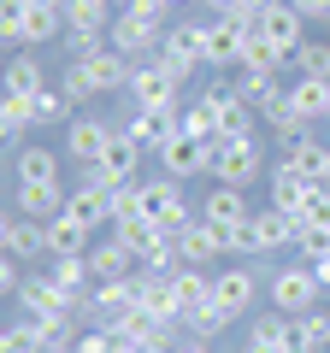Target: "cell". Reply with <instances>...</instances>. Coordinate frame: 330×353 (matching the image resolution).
I'll use <instances>...</instances> for the list:
<instances>
[{
    "mask_svg": "<svg viewBox=\"0 0 330 353\" xmlns=\"http://www.w3.org/2000/svg\"><path fill=\"white\" fill-rule=\"evenodd\" d=\"M283 159L295 165V171L307 176V183H330V148L318 136H301V141H289L283 148Z\"/></svg>",
    "mask_w": 330,
    "mask_h": 353,
    "instance_id": "83f0119b",
    "label": "cell"
},
{
    "mask_svg": "<svg viewBox=\"0 0 330 353\" xmlns=\"http://www.w3.org/2000/svg\"><path fill=\"white\" fill-rule=\"evenodd\" d=\"M12 176H18V183H59V153L30 141V148L12 153Z\"/></svg>",
    "mask_w": 330,
    "mask_h": 353,
    "instance_id": "f1b7e54d",
    "label": "cell"
},
{
    "mask_svg": "<svg viewBox=\"0 0 330 353\" xmlns=\"http://www.w3.org/2000/svg\"><path fill=\"white\" fill-rule=\"evenodd\" d=\"M6 253H12L18 265L48 259V224H41V218H24V212H18V218H12V236H6Z\"/></svg>",
    "mask_w": 330,
    "mask_h": 353,
    "instance_id": "484cf974",
    "label": "cell"
},
{
    "mask_svg": "<svg viewBox=\"0 0 330 353\" xmlns=\"http://www.w3.org/2000/svg\"><path fill=\"white\" fill-rule=\"evenodd\" d=\"M48 341H41L36 318H18V324H6V353H41Z\"/></svg>",
    "mask_w": 330,
    "mask_h": 353,
    "instance_id": "b9f144b4",
    "label": "cell"
},
{
    "mask_svg": "<svg viewBox=\"0 0 330 353\" xmlns=\"http://www.w3.org/2000/svg\"><path fill=\"white\" fill-rule=\"evenodd\" d=\"M0 88H6V94H36V88H48V71H41L36 53H6V65H0Z\"/></svg>",
    "mask_w": 330,
    "mask_h": 353,
    "instance_id": "4316f807",
    "label": "cell"
},
{
    "mask_svg": "<svg viewBox=\"0 0 330 353\" xmlns=\"http://www.w3.org/2000/svg\"><path fill=\"white\" fill-rule=\"evenodd\" d=\"M248 236H254V253H278V248H295L307 236V224L295 212H283V206H260L248 218Z\"/></svg>",
    "mask_w": 330,
    "mask_h": 353,
    "instance_id": "8fae6325",
    "label": "cell"
},
{
    "mask_svg": "<svg viewBox=\"0 0 330 353\" xmlns=\"http://www.w3.org/2000/svg\"><path fill=\"white\" fill-rule=\"evenodd\" d=\"M48 277H53V289L71 301V312L83 318L89 312V301H95V271H89V253L83 259H48Z\"/></svg>",
    "mask_w": 330,
    "mask_h": 353,
    "instance_id": "5bb4252c",
    "label": "cell"
},
{
    "mask_svg": "<svg viewBox=\"0 0 330 353\" xmlns=\"http://www.w3.org/2000/svg\"><path fill=\"white\" fill-rule=\"evenodd\" d=\"M213 176L230 183V189H254L260 176H266V148H260V136H218Z\"/></svg>",
    "mask_w": 330,
    "mask_h": 353,
    "instance_id": "3957f363",
    "label": "cell"
},
{
    "mask_svg": "<svg viewBox=\"0 0 330 353\" xmlns=\"http://www.w3.org/2000/svg\"><path fill=\"white\" fill-rule=\"evenodd\" d=\"M171 289H177L183 318H189V312H201V306L213 301V271H206V265H183L177 277H171Z\"/></svg>",
    "mask_w": 330,
    "mask_h": 353,
    "instance_id": "f546056e",
    "label": "cell"
},
{
    "mask_svg": "<svg viewBox=\"0 0 330 353\" xmlns=\"http://www.w3.org/2000/svg\"><path fill=\"white\" fill-rule=\"evenodd\" d=\"M271 6H278V0H236V6H230V12H224V18H236V24H242V30H254V24H260V18H266V12H271Z\"/></svg>",
    "mask_w": 330,
    "mask_h": 353,
    "instance_id": "f6af8a7d",
    "label": "cell"
},
{
    "mask_svg": "<svg viewBox=\"0 0 330 353\" xmlns=\"http://www.w3.org/2000/svg\"><path fill=\"white\" fill-rule=\"evenodd\" d=\"M295 253H301L307 265H324V259H330V224H318V230H307V236L295 241Z\"/></svg>",
    "mask_w": 330,
    "mask_h": 353,
    "instance_id": "7bdbcfd3",
    "label": "cell"
},
{
    "mask_svg": "<svg viewBox=\"0 0 330 353\" xmlns=\"http://www.w3.org/2000/svg\"><path fill=\"white\" fill-rule=\"evenodd\" d=\"M278 88H283V77H278V71H254V65H236V94L254 106V112L271 101V94H278Z\"/></svg>",
    "mask_w": 330,
    "mask_h": 353,
    "instance_id": "836d02e7",
    "label": "cell"
},
{
    "mask_svg": "<svg viewBox=\"0 0 330 353\" xmlns=\"http://www.w3.org/2000/svg\"><path fill=\"white\" fill-rule=\"evenodd\" d=\"M295 77H318V83H330V41H301V53H295Z\"/></svg>",
    "mask_w": 330,
    "mask_h": 353,
    "instance_id": "ab89813d",
    "label": "cell"
},
{
    "mask_svg": "<svg viewBox=\"0 0 330 353\" xmlns=\"http://www.w3.org/2000/svg\"><path fill=\"white\" fill-rule=\"evenodd\" d=\"M242 41H248V30H242L236 18H213V24H206V65L236 71L242 65Z\"/></svg>",
    "mask_w": 330,
    "mask_h": 353,
    "instance_id": "ffe728a7",
    "label": "cell"
},
{
    "mask_svg": "<svg viewBox=\"0 0 330 353\" xmlns=\"http://www.w3.org/2000/svg\"><path fill=\"white\" fill-rule=\"evenodd\" d=\"M165 24H171V12H165L159 0H142V6H124V12L113 18V48L124 53V59H148V53H159V36Z\"/></svg>",
    "mask_w": 330,
    "mask_h": 353,
    "instance_id": "7a4b0ae2",
    "label": "cell"
},
{
    "mask_svg": "<svg viewBox=\"0 0 330 353\" xmlns=\"http://www.w3.org/2000/svg\"><path fill=\"white\" fill-rule=\"evenodd\" d=\"M295 218H301L307 230H318V224H330V189H324V183H313V189H307V201L295 206Z\"/></svg>",
    "mask_w": 330,
    "mask_h": 353,
    "instance_id": "60d3db41",
    "label": "cell"
},
{
    "mask_svg": "<svg viewBox=\"0 0 330 353\" xmlns=\"http://www.w3.org/2000/svg\"><path fill=\"white\" fill-rule=\"evenodd\" d=\"M130 71H136V59H124L118 48H101V53H89V59L65 65L59 88H65L71 106H89V101H101V94H130Z\"/></svg>",
    "mask_w": 330,
    "mask_h": 353,
    "instance_id": "6da1fadb",
    "label": "cell"
},
{
    "mask_svg": "<svg viewBox=\"0 0 330 353\" xmlns=\"http://www.w3.org/2000/svg\"><path fill=\"white\" fill-rule=\"evenodd\" d=\"M65 212H71L77 224H89V230L113 224V189H101V183H77V189L65 194Z\"/></svg>",
    "mask_w": 330,
    "mask_h": 353,
    "instance_id": "7402d4cb",
    "label": "cell"
},
{
    "mask_svg": "<svg viewBox=\"0 0 330 353\" xmlns=\"http://www.w3.org/2000/svg\"><path fill=\"white\" fill-rule=\"evenodd\" d=\"M183 101V77L171 71L165 59H136V71H130V106H177Z\"/></svg>",
    "mask_w": 330,
    "mask_h": 353,
    "instance_id": "ba28073f",
    "label": "cell"
},
{
    "mask_svg": "<svg viewBox=\"0 0 330 353\" xmlns=\"http://www.w3.org/2000/svg\"><path fill=\"white\" fill-rule=\"evenodd\" d=\"M201 6H213V18H224L230 6H236V0H201Z\"/></svg>",
    "mask_w": 330,
    "mask_h": 353,
    "instance_id": "f5cc1de1",
    "label": "cell"
},
{
    "mask_svg": "<svg viewBox=\"0 0 330 353\" xmlns=\"http://www.w3.org/2000/svg\"><path fill=\"white\" fill-rule=\"evenodd\" d=\"M230 324H236V318H230V312H224V306H218V301H206L201 312H189V318H183V330H189L195 341H213V336H224Z\"/></svg>",
    "mask_w": 330,
    "mask_h": 353,
    "instance_id": "d590c367",
    "label": "cell"
},
{
    "mask_svg": "<svg viewBox=\"0 0 330 353\" xmlns=\"http://www.w3.org/2000/svg\"><path fill=\"white\" fill-rule=\"evenodd\" d=\"M0 353H6V330H0Z\"/></svg>",
    "mask_w": 330,
    "mask_h": 353,
    "instance_id": "9f6ffc18",
    "label": "cell"
},
{
    "mask_svg": "<svg viewBox=\"0 0 330 353\" xmlns=\"http://www.w3.org/2000/svg\"><path fill=\"white\" fill-rule=\"evenodd\" d=\"M18 283H24V265H18L12 253H0V301H6V294H18Z\"/></svg>",
    "mask_w": 330,
    "mask_h": 353,
    "instance_id": "bcb514c9",
    "label": "cell"
},
{
    "mask_svg": "<svg viewBox=\"0 0 330 353\" xmlns=\"http://www.w3.org/2000/svg\"><path fill=\"white\" fill-rule=\"evenodd\" d=\"M218 253H224V241H218V230L206 224L201 212H195L189 224L177 230V259H183V265H206V271H213V259H218Z\"/></svg>",
    "mask_w": 330,
    "mask_h": 353,
    "instance_id": "ac0fdd59",
    "label": "cell"
},
{
    "mask_svg": "<svg viewBox=\"0 0 330 353\" xmlns=\"http://www.w3.org/2000/svg\"><path fill=\"white\" fill-rule=\"evenodd\" d=\"M142 153H148V148H142V141L130 136L124 124H118V130H113V141H106V153H101L95 165L106 171V183H136V176H142Z\"/></svg>",
    "mask_w": 330,
    "mask_h": 353,
    "instance_id": "2e32d148",
    "label": "cell"
},
{
    "mask_svg": "<svg viewBox=\"0 0 330 353\" xmlns=\"http://www.w3.org/2000/svg\"><path fill=\"white\" fill-rule=\"evenodd\" d=\"M41 353H77V341H53V347H41Z\"/></svg>",
    "mask_w": 330,
    "mask_h": 353,
    "instance_id": "db71d44e",
    "label": "cell"
},
{
    "mask_svg": "<svg viewBox=\"0 0 330 353\" xmlns=\"http://www.w3.org/2000/svg\"><path fill=\"white\" fill-rule=\"evenodd\" d=\"M159 6H165V12H177V6H189V0H159Z\"/></svg>",
    "mask_w": 330,
    "mask_h": 353,
    "instance_id": "11a10c76",
    "label": "cell"
},
{
    "mask_svg": "<svg viewBox=\"0 0 330 353\" xmlns=\"http://www.w3.org/2000/svg\"><path fill=\"white\" fill-rule=\"evenodd\" d=\"M183 130H189L195 141H218V112H213L206 94H195V101L183 106Z\"/></svg>",
    "mask_w": 330,
    "mask_h": 353,
    "instance_id": "74e56055",
    "label": "cell"
},
{
    "mask_svg": "<svg viewBox=\"0 0 330 353\" xmlns=\"http://www.w3.org/2000/svg\"><path fill=\"white\" fill-rule=\"evenodd\" d=\"M89 248H95V230L89 224H77L71 212L48 218V259H83Z\"/></svg>",
    "mask_w": 330,
    "mask_h": 353,
    "instance_id": "44dd1931",
    "label": "cell"
},
{
    "mask_svg": "<svg viewBox=\"0 0 330 353\" xmlns=\"http://www.w3.org/2000/svg\"><path fill=\"white\" fill-rule=\"evenodd\" d=\"M136 194H142V218H153L165 236H177V230L195 218L189 201H183V183H177V176H136Z\"/></svg>",
    "mask_w": 330,
    "mask_h": 353,
    "instance_id": "277c9868",
    "label": "cell"
},
{
    "mask_svg": "<svg viewBox=\"0 0 330 353\" xmlns=\"http://www.w3.org/2000/svg\"><path fill=\"white\" fill-rule=\"evenodd\" d=\"M301 318H307V341H313V353H330V312L313 306V312H301Z\"/></svg>",
    "mask_w": 330,
    "mask_h": 353,
    "instance_id": "ee69618b",
    "label": "cell"
},
{
    "mask_svg": "<svg viewBox=\"0 0 330 353\" xmlns=\"http://www.w3.org/2000/svg\"><path fill=\"white\" fill-rule=\"evenodd\" d=\"M289 6L307 18V24H330V0H289Z\"/></svg>",
    "mask_w": 330,
    "mask_h": 353,
    "instance_id": "7dc6e473",
    "label": "cell"
},
{
    "mask_svg": "<svg viewBox=\"0 0 330 353\" xmlns=\"http://www.w3.org/2000/svg\"><path fill=\"white\" fill-rule=\"evenodd\" d=\"M18 306H24V318H48V312H71V301H65L59 289H53L48 271H30L24 283H18Z\"/></svg>",
    "mask_w": 330,
    "mask_h": 353,
    "instance_id": "d4e9b609",
    "label": "cell"
},
{
    "mask_svg": "<svg viewBox=\"0 0 330 353\" xmlns=\"http://www.w3.org/2000/svg\"><path fill=\"white\" fill-rule=\"evenodd\" d=\"M242 65H254V71H289V59H283L278 48H271L266 36H260V30H248V41H242Z\"/></svg>",
    "mask_w": 330,
    "mask_h": 353,
    "instance_id": "8d00e7d4",
    "label": "cell"
},
{
    "mask_svg": "<svg viewBox=\"0 0 330 353\" xmlns=\"http://www.w3.org/2000/svg\"><path fill=\"white\" fill-rule=\"evenodd\" d=\"M12 218L18 212H0V253H6V236H12Z\"/></svg>",
    "mask_w": 330,
    "mask_h": 353,
    "instance_id": "f907efd6",
    "label": "cell"
},
{
    "mask_svg": "<svg viewBox=\"0 0 330 353\" xmlns=\"http://www.w3.org/2000/svg\"><path fill=\"white\" fill-rule=\"evenodd\" d=\"M266 294H271V306H278V312H313L318 301H324V289H318V277H313V265L307 259H295V265H278V271H271L266 277Z\"/></svg>",
    "mask_w": 330,
    "mask_h": 353,
    "instance_id": "5b68a950",
    "label": "cell"
},
{
    "mask_svg": "<svg viewBox=\"0 0 330 353\" xmlns=\"http://www.w3.org/2000/svg\"><path fill=\"white\" fill-rule=\"evenodd\" d=\"M260 36H266L271 41V48H278L283 53V59H295V53H301V41H307V18L301 12H295V6H289V0H278V6H271V12L266 18H260Z\"/></svg>",
    "mask_w": 330,
    "mask_h": 353,
    "instance_id": "9a60e30c",
    "label": "cell"
},
{
    "mask_svg": "<svg viewBox=\"0 0 330 353\" xmlns=\"http://www.w3.org/2000/svg\"><path fill=\"white\" fill-rule=\"evenodd\" d=\"M266 183H271V206H283V212H295V206L307 201V189H313V183H307V176L295 171L289 159H278V165H271V171H266Z\"/></svg>",
    "mask_w": 330,
    "mask_h": 353,
    "instance_id": "4dcf8cb0",
    "label": "cell"
},
{
    "mask_svg": "<svg viewBox=\"0 0 330 353\" xmlns=\"http://www.w3.org/2000/svg\"><path fill=\"white\" fill-rule=\"evenodd\" d=\"M124 130H130V136H136L148 153H159L165 141H171V136L183 130V101H177V106H130Z\"/></svg>",
    "mask_w": 330,
    "mask_h": 353,
    "instance_id": "30bf717a",
    "label": "cell"
},
{
    "mask_svg": "<svg viewBox=\"0 0 330 353\" xmlns=\"http://www.w3.org/2000/svg\"><path fill=\"white\" fill-rule=\"evenodd\" d=\"M41 41H65V12L59 6H30L24 12V48H41Z\"/></svg>",
    "mask_w": 330,
    "mask_h": 353,
    "instance_id": "d6a6232c",
    "label": "cell"
},
{
    "mask_svg": "<svg viewBox=\"0 0 330 353\" xmlns=\"http://www.w3.org/2000/svg\"><path fill=\"white\" fill-rule=\"evenodd\" d=\"M12 212H24V218H59L65 212V183H18V194H12Z\"/></svg>",
    "mask_w": 330,
    "mask_h": 353,
    "instance_id": "cb8c5ba5",
    "label": "cell"
},
{
    "mask_svg": "<svg viewBox=\"0 0 330 353\" xmlns=\"http://www.w3.org/2000/svg\"><path fill=\"white\" fill-rule=\"evenodd\" d=\"M113 236L124 241V248L136 253V265H142V259H148V253H153V248L165 241V230L153 224V218H124V224H113Z\"/></svg>",
    "mask_w": 330,
    "mask_h": 353,
    "instance_id": "1f68e13d",
    "label": "cell"
},
{
    "mask_svg": "<svg viewBox=\"0 0 330 353\" xmlns=\"http://www.w3.org/2000/svg\"><path fill=\"white\" fill-rule=\"evenodd\" d=\"M242 353H283V347H278V341H254V336H248V347H242Z\"/></svg>",
    "mask_w": 330,
    "mask_h": 353,
    "instance_id": "681fc988",
    "label": "cell"
},
{
    "mask_svg": "<svg viewBox=\"0 0 330 353\" xmlns=\"http://www.w3.org/2000/svg\"><path fill=\"white\" fill-rule=\"evenodd\" d=\"M213 153H218V141H195L189 130H177V136L159 148V171L165 176H213Z\"/></svg>",
    "mask_w": 330,
    "mask_h": 353,
    "instance_id": "9c48e42d",
    "label": "cell"
},
{
    "mask_svg": "<svg viewBox=\"0 0 330 353\" xmlns=\"http://www.w3.org/2000/svg\"><path fill=\"white\" fill-rule=\"evenodd\" d=\"M89 271H95V283H124V277H136L142 265H136V253H130L118 236H106V241L89 248Z\"/></svg>",
    "mask_w": 330,
    "mask_h": 353,
    "instance_id": "d6986e66",
    "label": "cell"
},
{
    "mask_svg": "<svg viewBox=\"0 0 330 353\" xmlns=\"http://www.w3.org/2000/svg\"><path fill=\"white\" fill-rule=\"evenodd\" d=\"M153 59H165L171 71L189 83L195 77V65H206V24H195V18H171L165 24V36H159V53Z\"/></svg>",
    "mask_w": 330,
    "mask_h": 353,
    "instance_id": "8992f818",
    "label": "cell"
},
{
    "mask_svg": "<svg viewBox=\"0 0 330 353\" xmlns=\"http://www.w3.org/2000/svg\"><path fill=\"white\" fill-rule=\"evenodd\" d=\"M113 130L118 124H106V118H95V112H77L71 124H65V159H77V165H95L106 153V141H113Z\"/></svg>",
    "mask_w": 330,
    "mask_h": 353,
    "instance_id": "4fadbf2b",
    "label": "cell"
},
{
    "mask_svg": "<svg viewBox=\"0 0 330 353\" xmlns=\"http://www.w3.org/2000/svg\"><path fill=\"white\" fill-rule=\"evenodd\" d=\"M213 301L224 306L230 318H248V306L260 301V271H254V265H230V271H213Z\"/></svg>",
    "mask_w": 330,
    "mask_h": 353,
    "instance_id": "7c38bea8",
    "label": "cell"
},
{
    "mask_svg": "<svg viewBox=\"0 0 330 353\" xmlns=\"http://www.w3.org/2000/svg\"><path fill=\"white\" fill-rule=\"evenodd\" d=\"M313 277H318V289L330 294V259H324V265H313Z\"/></svg>",
    "mask_w": 330,
    "mask_h": 353,
    "instance_id": "816d5d0a",
    "label": "cell"
},
{
    "mask_svg": "<svg viewBox=\"0 0 330 353\" xmlns=\"http://www.w3.org/2000/svg\"><path fill=\"white\" fill-rule=\"evenodd\" d=\"M30 112H36V130H48V124H71V101H65V88H36V94H30Z\"/></svg>",
    "mask_w": 330,
    "mask_h": 353,
    "instance_id": "e575fe53",
    "label": "cell"
},
{
    "mask_svg": "<svg viewBox=\"0 0 330 353\" xmlns=\"http://www.w3.org/2000/svg\"><path fill=\"white\" fill-rule=\"evenodd\" d=\"M24 12H30V0H0V53L24 48Z\"/></svg>",
    "mask_w": 330,
    "mask_h": 353,
    "instance_id": "f35d334b",
    "label": "cell"
},
{
    "mask_svg": "<svg viewBox=\"0 0 330 353\" xmlns=\"http://www.w3.org/2000/svg\"><path fill=\"white\" fill-rule=\"evenodd\" d=\"M136 312H142V283L136 277L95 283V301H89V312H83V324L89 330H118L124 318H136Z\"/></svg>",
    "mask_w": 330,
    "mask_h": 353,
    "instance_id": "52a82bcc",
    "label": "cell"
},
{
    "mask_svg": "<svg viewBox=\"0 0 330 353\" xmlns=\"http://www.w3.org/2000/svg\"><path fill=\"white\" fill-rule=\"evenodd\" d=\"M201 218H206L213 230H236V224H248V218H254L248 189H230V183H218V189L201 201Z\"/></svg>",
    "mask_w": 330,
    "mask_h": 353,
    "instance_id": "e0dca14e",
    "label": "cell"
},
{
    "mask_svg": "<svg viewBox=\"0 0 330 353\" xmlns=\"http://www.w3.org/2000/svg\"><path fill=\"white\" fill-rule=\"evenodd\" d=\"M283 94H289V106L307 124H330V83H318V77H289Z\"/></svg>",
    "mask_w": 330,
    "mask_h": 353,
    "instance_id": "603a6c76",
    "label": "cell"
},
{
    "mask_svg": "<svg viewBox=\"0 0 330 353\" xmlns=\"http://www.w3.org/2000/svg\"><path fill=\"white\" fill-rule=\"evenodd\" d=\"M171 353H213V341H195V336H183V341H177Z\"/></svg>",
    "mask_w": 330,
    "mask_h": 353,
    "instance_id": "c3c4849f",
    "label": "cell"
}]
</instances>
